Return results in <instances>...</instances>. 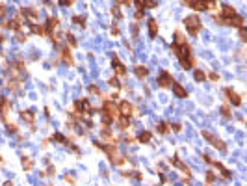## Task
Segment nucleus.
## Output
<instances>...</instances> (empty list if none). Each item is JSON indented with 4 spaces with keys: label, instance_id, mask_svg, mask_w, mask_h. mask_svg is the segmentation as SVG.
Returning <instances> with one entry per match:
<instances>
[{
    "label": "nucleus",
    "instance_id": "nucleus-1",
    "mask_svg": "<svg viewBox=\"0 0 247 186\" xmlns=\"http://www.w3.org/2000/svg\"><path fill=\"white\" fill-rule=\"evenodd\" d=\"M184 24H186V28H188V34H190V35H197V34H199V30H201V19H199L197 15H190V17H186Z\"/></svg>",
    "mask_w": 247,
    "mask_h": 186
},
{
    "label": "nucleus",
    "instance_id": "nucleus-2",
    "mask_svg": "<svg viewBox=\"0 0 247 186\" xmlns=\"http://www.w3.org/2000/svg\"><path fill=\"white\" fill-rule=\"evenodd\" d=\"M203 138H206L208 142H212V145L216 147V149H219L221 153H227V147H225V143L221 142V140H218L212 132H208V130H203Z\"/></svg>",
    "mask_w": 247,
    "mask_h": 186
},
{
    "label": "nucleus",
    "instance_id": "nucleus-3",
    "mask_svg": "<svg viewBox=\"0 0 247 186\" xmlns=\"http://www.w3.org/2000/svg\"><path fill=\"white\" fill-rule=\"evenodd\" d=\"M156 84H158L160 88H171V84H173L171 73H169V71H162V73L158 75V78H156Z\"/></svg>",
    "mask_w": 247,
    "mask_h": 186
},
{
    "label": "nucleus",
    "instance_id": "nucleus-4",
    "mask_svg": "<svg viewBox=\"0 0 247 186\" xmlns=\"http://www.w3.org/2000/svg\"><path fill=\"white\" fill-rule=\"evenodd\" d=\"M225 19V24H229V26H234V28H244V17L242 15H238V13H234L232 17H223Z\"/></svg>",
    "mask_w": 247,
    "mask_h": 186
},
{
    "label": "nucleus",
    "instance_id": "nucleus-5",
    "mask_svg": "<svg viewBox=\"0 0 247 186\" xmlns=\"http://www.w3.org/2000/svg\"><path fill=\"white\" fill-rule=\"evenodd\" d=\"M192 7H195L197 11H206L214 7V0H193Z\"/></svg>",
    "mask_w": 247,
    "mask_h": 186
},
{
    "label": "nucleus",
    "instance_id": "nucleus-6",
    "mask_svg": "<svg viewBox=\"0 0 247 186\" xmlns=\"http://www.w3.org/2000/svg\"><path fill=\"white\" fill-rule=\"evenodd\" d=\"M225 95L229 97V102H231V104H234V106H240V104H242V99H240V95H238L234 89L227 88V89H225Z\"/></svg>",
    "mask_w": 247,
    "mask_h": 186
},
{
    "label": "nucleus",
    "instance_id": "nucleus-7",
    "mask_svg": "<svg viewBox=\"0 0 247 186\" xmlns=\"http://www.w3.org/2000/svg\"><path fill=\"white\" fill-rule=\"evenodd\" d=\"M104 112H106L112 119H117V117H119V112H117V108H115V104H113L112 101H104Z\"/></svg>",
    "mask_w": 247,
    "mask_h": 186
},
{
    "label": "nucleus",
    "instance_id": "nucleus-8",
    "mask_svg": "<svg viewBox=\"0 0 247 186\" xmlns=\"http://www.w3.org/2000/svg\"><path fill=\"white\" fill-rule=\"evenodd\" d=\"M112 63H113V67H115V75H117V76H125V75H126V69H125V65L119 61V58H117V56H113Z\"/></svg>",
    "mask_w": 247,
    "mask_h": 186
},
{
    "label": "nucleus",
    "instance_id": "nucleus-9",
    "mask_svg": "<svg viewBox=\"0 0 247 186\" xmlns=\"http://www.w3.org/2000/svg\"><path fill=\"white\" fill-rule=\"evenodd\" d=\"M119 110H121V116L130 117V116H132V112H134V106H132L128 101H123V102H121V106H119Z\"/></svg>",
    "mask_w": 247,
    "mask_h": 186
},
{
    "label": "nucleus",
    "instance_id": "nucleus-10",
    "mask_svg": "<svg viewBox=\"0 0 247 186\" xmlns=\"http://www.w3.org/2000/svg\"><path fill=\"white\" fill-rule=\"evenodd\" d=\"M171 88H173V93H175L179 99H186V97H188V91H186L180 84H175V82H173V84H171Z\"/></svg>",
    "mask_w": 247,
    "mask_h": 186
},
{
    "label": "nucleus",
    "instance_id": "nucleus-11",
    "mask_svg": "<svg viewBox=\"0 0 247 186\" xmlns=\"http://www.w3.org/2000/svg\"><path fill=\"white\" fill-rule=\"evenodd\" d=\"M74 106H76V110H80V112H84V116H87L89 112H91V106H89V102L84 99V101H76L74 102Z\"/></svg>",
    "mask_w": 247,
    "mask_h": 186
},
{
    "label": "nucleus",
    "instance_id": "nucleus-12",
    "mask_svg": "<svg viewBox=\"0 0 247 186\" xmlns=\"http://www.w3.org/2000/svg\"><path fill=\"white\" fill-rule=\"evenodd\" d=\"M9 108H11V102L7 99H0V116H2V119H6Z\"/></svg>",
    "mask_w": 247,
    "mask_h": 186
},
{
    "label": "nucleus",
    "instance_id": "nucleus-13",
    "mask_svg": "<svg viewBox=\"0 0 247 186\" xmlns=\"http://www.w3.org/2000/svg\"><path fill=\"white\" fill-rule=\"evenodd\" d=\"M58 26H60V20H58V19H54V17H50V19H48V22H46V32L56 34V32H58Z\"/></svg>",
    "mask_w": 247,
    "mask_h": 186
},
{
    "label": "nucleus",
    "instance_id": "nucleus-14",
    "mask_svg": "<svg viewBox=\"0 0 247 186\" xmlns=\"http://www.w3.org/2000/svg\"><path fill=\"white\" fill-rule=\"evenodd\" d=\"M149 34H151V37H156L158 35V22L154 19L149 20Z\"/></svg>",
    "mask_w": 247,
    "mask_h": 186
},
{
    "label": "nucleus",
    "instance_id": "nucleus-15",
    "mask_svg": "<svg viewBox=\"0 0 247 186\" xmlns=\"http://www.w3.org/2000/svg\"><path fill=\"white\" fill-rule=\"evenodd\" d=\"M134 75H136L138 78H145V76L149 75V71H147V67H143V65H138V67L134 69Z\"/></svg>",
    "mask_w": 247,
    "mask_h": 186
},
{
    "label": "nucleus",
    "instance_id": "nucleus-16",
    "mask_svg": "<svg viewBox=\"0 0 247 186\" xmlns=\"http://www.w3.org/2000/svg\"><path fill=\"white\" fill-rule=\"evenodd\" d=\"M117 123H119V129L125 130V129H128V125H130V117L121 116V117H117Z\"/></svg>",
    "mask_w": 247,
    "mask_h": 186
},
{
    "label": "nucleus",
    "instance_id": "nucleus-17",
    "mask_svg": "<svg viewBox=\"0 0 247 186\" xmlns=\"http://www.w3.org/2000/svg\"><path fill=\"white\" fill-rule=\"evenodd\" d=\"M171 164H173V166H177V168H180V170H182V171H184V173H186V175L190 177V168H188V166H184V164H182V162H180V160L177 158V157H175V158L171 160Z\"/></svg>",
    "mask_w": 247,
    "mask_h": 186
},
{
    "label": "nucleus",
    "instance_id": "nucleus-18",
    "mask_svg": "<svg viewBox=\"0 0 247 186\" xmlns=\"http://www.w3.org/2000/svg\"><path fill=\"white\" fill-rule=\"evenodd\" d=\"M61 60H63L65 63H69V65L73 63V54H71V50H69L67 47H65V48H63V52H61Z\"/></svg>",
    "mask_w": 247,
    "mask_h": 186
},
{
    "label": "nucleus",
    "instance_id": "nucleus-19",
    "mask_svg": "<svg viewBox=\"0 0 247 186\" xmlns=\"http://www.w3.org/2000/svg\"><path fill=\"white\" fill-rule=\"evenodd\" d=\"M20 117H22L26 123H30V125L35 121V117H33V112H30V110H26V112H20Z\"/></svg>",
    "mask_w": 247,
    "mask_h": 186
},
{
    "label": "nucleus",
    "instance_id": "nucleus-20",
    "mask_svg": "<svg viewBox=\"0 0 247 186\" xmlns=\"http://www.w3.org/2000/svg\"><path fill=\"white\" fill-rule=\"evenodd\" d=\"M234 13H236V9H234L232 6H223V7H221V15H223V17H232Z\"/></svg>",
    "mask_w": 247,
    "mask_h": 186
},
{
    "label": "nucleus",
    "instance_id": "nucleus-21",
    "mask_svg": "<svg viewBox=\"0 0 247 186\" xmlns=\"http://www.w3.org/2000/svg\"><path fill=\"white\" fill-rule=\"evenodd\" d=\"M156 129H158L160 134H167V132H171V125H169V123H160Z\"/></svg>",
    "mask_w": 247,
    "mask_h": 186
},
{
    "label": "nucleus",
    "instance_id": "nucleus-22",
    "mask_svg": "<svg viewBox=\"0 0 247 186\" xmlns=\"http://www.w3.org/2000/svg\"><path fill=\"white\" fill-rule=\"evenodd\" d=\"M6 26H7L9 30H19V28H20V20H17V19L7 20V22H6Z\"/></svg>",
    "mask_w": 247,
    "mask_h": 186
},
{
    "label": "nucleus",
    "instance_id": "nucleus-23",
    "mask_svg": "<svg viewBox=\"0 0 247 186\" xmlns=\"http://www.w3.org/2000/svg\"><path fill=\"white\" fill-rule=\"evenodd\" d=\"M32 32L33 34H39V35H45L46 34V28L45 26H39V24H32Z\"/></svg>",
    "mask_w": 247,
    "mask_h": 186
},
{
    "label": "nucleus",
    "instance_id": "nucleus-24",
    "mask_svg": "<svg viewBox=\"0 0 247 186\" xmlns=\"http://www.w3.org/2000/svg\"><path fill=\"white\" fill-rule=\"evenodd\" d=\"M186 43V37L182 32H175V45H184Z\"/></svg>",
    "mask_w": 247,
    "mask_h": 186
},
{
    "label": "nucleus",
    "instance_id": "nucleus-25",
    "mask_svg": "<svg viewBox=\"0 0 247 186\" xmlns=\"http://www.w3.org/2000/svg\"><path fill=\"white\" fill-rule=\"evenodd\" d=\"M193 78H195V82H205V78H206V75H205V71H201V69H197V71L193 73Z\"/></svg>",
    "mask_w": 247,
    "mask_h": 186
},
{
    "label": "nucleus",
    "instance_id": "nucleus-26",
    "mask_svg": "<svg viewBox=\"0 0 247 186\" xmlns=\"http://www.w3.org/2000/svg\"><path fill=\"white\" fill-rule=\"evenodd\" d=\"M138 140H139L141 143H149V142H151V132H147V130L141 132V134L138 136Z\"/></svg>",
    "mask_w": 247,
    "mask_h": 186
},
{
    "label": "nucleus",
    "instance_id": "nucleus-27",
    "mask_svg": "<svg viewBox=\"0 0 247 186\" xmlns=\"http://www.w3.org/2000/svg\"><path fill=\"white\" fill-rule=\"evenodd\" d=\"M32 168H33V162H32L30 158H22V170H24V171H30Z\"/></svg>",
    "mask_w": 247,
    "mask_h": 186
},
{
    "label": "nucleus",
    "instance_id": "nucleus-28",
    "mask_svg": "<svg viewBox=\"0 0 247 186\" xmlns=\"http://www.w3.org/2000/svg\"><path fill=\"white\" fill-rule=\"evenodd\" d=\"M221 114H223V117H225V119H229V117L232 116V114H231V108H229V104H223V106H221Z\"/></svg>",
    "mask_w": 247,
    "mask_h": 186
},
{
    "label": "nucleus",
    "instance_id": "nucleus-29",
    "mask_svg": "<svg viewBox=\"0 0 247 186\" xmlns=\"http://www.w3.org/2000/svg\"><path fill=\"white\" fill-rule=\"evenodd\" d=\"M125 177H130V179H136V181H139L141 179V173H138V171H128V173H123Z\"/></svg>",
    "mask_w": 247,
    "mask_h": 186
},
{
    "label": "nucleus",
    "instance_id": "nucleus-30",
    "mask_svg": "<svg viewBox=\"0 0 247 186\" xmlns=\"http://www.w3.org/2000/svg\"><path fill=\"white\" fill-rule=\"evenodd\" d=\"M73 22H74V24H78L80 28H84V26H86V20H84L82 17H78V15H76V17H73Z\"/></svg>",
    "mask_w": 247,
    "mask_h": 186
},
{
    "label": "nucleus",
    "instance_id": "nucleus-31",
    "mask_svg": "<svg viewBox=\"0 0 247 186\" xmlns=\"http://www.w3.org/2000/svg\"><path fill=\"white\" fill-rule=\"evenodd\" d=\"M100 121H102V125H110V123H112L113 119H112V117H110V116H108V114L104 112V114H102V117H100Z\"/></svg>",
    "mask_w": 247,
    "mask_h": 186
},
{
    "label": "nucleus",
    "instance_id": "nucleus-32",
    "mask_svg": "<svg viewBox=\"0 0 247 186\" xmlns=\"http://www.w3.org/2000/svg\"><path fill=\"white\" fill-rule=\"evenodd\" d=\"M52 140H54V142H60V143H67V140H65L61 134H54V136H52Z\"/></svg>",
    "mask_w": 247,
    "mask_h": 186
},
{
    "label": "nucleus",
    "instance_id": "nucleus-33",
    "mask_svg": "<svg viewBox=\"0 0 247 186\" xmlns=\"http://www.w3.org/2000/svg\"><path fill=\"white\" fill-rule=\"evenodd\" d=\"M216 181V173L214 171H208L206 173V183H214Z\"/></svg>",
    "mask_w": 247,
    "mask_h": 186
},
{
    "label": "nucleus",
    "instance_id": "nucleus-34",
    "mask_svg": "<svg viewBox=\"0 0 247 186\" xmlns=\"http://www.w3.org/2000/svg\"><path fill=\"white\" fill-rule=\"evenodd\" d=\"M67 41H69V45H71V47H74V45H76V39H74V35H73V34H67Z\"/></svg>",
    "mask_w": 247,
    "mask_h": 186
},
{
    "label": "nucleus",
    "instance_id": "nucleus-35",
    "mask_svg": "<svg viewBox=\"0 0 247 186\" xmlns=\"http://www.w3.org/2000/svg\"><path fill=\"white\" fill-rule=\"evenodd\" d=\"M7 132H9V134H17V125L9 123V125H7Z\"/></svg>",
    "mask_w": 247,
    "mask_h": 186
},
{
    "label": "nucleus",
    "instance_id": "nucleus-36",
    "mask_svg": "<svg viewBox=\"0 0 247 186\" xmlns=\"http://www.w3.org/2000/svg\"><path fill=\"white\" fill-rule=\"evenodd\" d=\"M156 0H145V7H156Z\"/></svg>",
    "mask_w": 247,
    "mask_h": 186
},
{
    "label": "nucleus",
    "instance_id": "nucleus-37",
    "mask_svg": "<svg viewBox=\"0 0 247 186\" xmlns=\"http://www.w3.org/2000/svg\"><path fill=\"white\" fill-rule=\"evenodd\" d=\"M89 91H91L93 95H99V93H100V89H99L97 86H89Z\"/></svg>",
    "mask_w": 247,
    "mask_h": 186
},
{
    "label": "nucleus",
    "instance_id": "nucleus-38",
    "mask_svg": "<svg viewBox=\"0 0 247 186\" xmlns=\"http://www.w3.org/2000/svg\"><path fill=\"white\" fill-rule=\"evenodd\" d=\"M110 86H112V88H119V80H117V78H112V80H110Z\"/></svg>",
    "mask_w": 247,
    "mask_h": 186
},
{
    "label": "nucleus",
    "instance_id": "nucleus-39",
    "mask_svg": "<svg viewBox=\"0 0 247 186\" xmlns=\"http://www.w3.org/2000/svg\"><path fill=\"white\" fill-rule=\"evenodd\" d=\"M138 4V9H145V0H136Z\"/></svg>",
    "mask_w": 247,
    "mask_h": 186
},
{
    "label": "nucleus",
    "instance_id": "nucleus-40",
    "mask_svg": "<svg viewBox=\"0 0 247 186\" xmlns=\"http://www.w3.org/2000/svg\"><path fill=\"white\" fill-rule=\"evenodd\" d=\"M112 11H113V15H115L117 19H121V17H123V15H121V11H119V7H113Z\"/></svg>",
    "mask_w": 247,
    "mask_h": 186
},
{
    "label": "nucleus",
    "instance_id": "nucleus-41",
    "mask_svg": "<svg viewBox=\"0 0 247 186\" xmlns=\"http://www.w3.org/2000/svg\"><path fill=\"white\" fill-rule=\"evenodd\" d=\"M143 13H145L143 9H138V11H136V19H138V20H139V19H143Z\"/></svg>",
    "mask_w": 247,
    "mask_h": 186
},
{
    "label": "nucleus",
    "instance_id": "nucleus-42",
    "mask_svg": "<svg viewBox=\"0 0 247 186\" xmlns=\"http://www.w3.org/2000/svg\"><path fill=\"white\" fill-rule=\"evenodd\" d=\"M73 2H74V0H60V4H61V6H65V7H67V6H71Z\"/></svg>",
    "mask_w": 247,
    "mask_h": 186
},
{
    "label": "nucleus",
    "instance_id": "nucleus-43",
    "mask_svg": "<svg viewBox=\"0 0 247 186\" xmlns=\"http://www.w3.org/2000/svg\"><path fill=\"white\" fill-rule=\"evenodd\" d=\"M240 37H242V41H245V39H247V34H245V30H244V28H240Z\"/></svg>",
    "mask_w": 247,
    "mask_h": 186
},
{
    "label": "nucleus",
    "instance_id": "nucleus-44",
    "mask_svg": "<svg viewBox=\"0 0 247 186\" xmlns=\"http://www.w3.org/2000/svg\"><path fill=\"white\" fill-rule=\"evenodd\" d=\"M112 34H113V35H117V34H119V26H117V24H113V26H112Z\"/></svg>",
    "mask_w": 247,
    "mask_h": 186
},
{
    "label": "nucleus",
    "instance_id": "nucleus-45",
    "mask_svg": "<svg viewBox=\"0 0 247 186\" xmlns=\"http://www.w3.org/2000/svg\"><path fill=\"white\" fill-rule=\"evenodd\" d=\"M17 41H19V43H24V41H26V35H20V34H19V35H17Z\"/></svg>",
    "mask_w": 247,
    "mask_h": 186
},
{
    "label": "nucleus",
    "instance_id": "nucleus-46",
    "mask_svg": "<svg viewBox=\"0 0 247 186\" xmlns=\"http://www.w3.org/2000/svg\"><path fill=\"white\" fill-rule=\"evenodd\" d=\"M210 78L216 82V80H219V75H218V73H212V75H210Z\"/></svg>",
    "mask_w": 247,
    "mask_h": 186
},
{
    "label": "nucleus",
    "instance_id": "nucleus-47",
    "mask_svg": "<svg viewBox=\"0 0 247 186\" xmlns=\"http://www.w3.org/2000/svg\"><path fill=\"white\" fill-rule=\"evenodd\" d=\"M180 129H182V127H180V125H179V123H177V125H173V127H171V130H175V132H179V130H180Z\"/></svg>",
    "mask_w": 247,
    "mask_h": 186
},
{
    "label": "nucleus",
    "instance_id": "nucleus-48",
    "mask_svg": "<svg viewBox=\"0 0 247 186\" xmlns=\"http://www.w3.org/2000/svg\"><path fill=\"white\" fill-rule=\"evenodd\" d=\"M132 34H134V37L138 35V24H134V26H132Z\"/></svg>",
    "mask_w": 247,
    "mask_h": 186
},
{
    "label": "nucleus",
    "instance_id": "nucleus-49",
    "mask_svg": "<svg viewBox=\"0 0 247 186\" xmlns=\"http://www.w3.org/2000/svg\"><path fill=\"white\" fill-rule=\"evenodd\" d=\"M182 4H184V6H192V4H193V0H182Z\"/></svg>",
    "mask_w": 247,
    "mask_h": 186
},
{
    "label": "nucleus",
    "instance_id": "nucleus-50",
    "mask_svg": "<svg viewBox=\"0 0 247 186\" xmlns=\"http://www.w3.org/2000/svg\"><path fill=\"white\" fill-rule=\"evenodd\" d=\"M2 39H4V37H2V34H0V41H2Z\"/></svg>",
    "mask_w": 247,
    "mask_h": 186
},
{
    "label": "nucleus",
    "instance_id": "nucleus-51",
    "mask_svg": "<svg viewBox=\"0 0 247 186\" xmlns=\"http://www.w3.org/2000/svg\"><path fill=\"white\" fill-rule=\"evenodd\" d=\"M0 162H2V157H0Z\"/></svg>",
    "mask_w": 247,
    "mask_h": 186
}]
</instances>
